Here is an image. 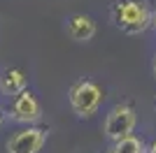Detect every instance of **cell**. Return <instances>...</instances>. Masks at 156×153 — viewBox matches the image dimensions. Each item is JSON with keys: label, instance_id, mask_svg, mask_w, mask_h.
<instances>
[{"label": "cell", "instance_id": "obj_1", "mask_svg": "<svg viewBox=\"0 0 156 153\" xmlns=\"http://www.w3.org/2000/svg\"><path fill=\"white\" fill-rule=\"evenodd\" d=\"M114 23L117 28H121L128 35H137V32H144L151 25V12L147 2L142 0H124V2H117L114 9Z\"/></svg>", "mask_w": 156, "mask_h": 153}, {"label": "cell", "instance_id": "obj_2", "mask_svg": "<svg viewBox=\"0 0 156 153\" xmlns=\"http://www.w3.org/2000/svg\"><path fill=\"white\" fill-rule=\"evenodd\" d=\"M135 123H137L135 109L130 107V104H117V107L110 109V114H107V118H105L103 132H105V137H107L110 141L117 144V141H121V139H126V137L133 134Z\"/></svg>", "mask_w": 156, "mask_h": 153}, {"label": "cell", "instance_id": "obj_3", "mask_svg": "<svg viewBox=\"0 0 156 153\" xmlns=\"http://www.w3.org/2000/svg\"><path fill=\"white\" fill-rule=\"evenodd\" d=\"M103 93L93 81H77L70 88V107L77 116H93L100 107Z\"/></svg>", "mask_w": 156, "mask_h": 153}, {"label": "cell", "instance_id": "obj_4", "mask_svg": "<svg viewBox=\"0 0 156 153\" xmlns=\"http://www.w3.org/2000/svg\"><path fill=\"white\" fill-rule=\"evenodd\" d=\"M47 141L44 127H26L9 137L7 141V153H37Z\"/></svg>", "mask_w": 156, "mask_h": 153}, {"label": "cell", "instance_id": "obj_5", "mask_svg": "<svg viewBox=\"0 0 156 153\" xmlns=\"http://www.w3.org/2000/svg\"><path fill=\"white\" fill-rule=\"evenodd\" d=\"M9 118L16 123H26V125L40 121V102L35 100V95L26 90L19 97H14L12 109H9Z\"/></svg>", "mask_w": 156, "mask_h": 153}, {"label": "cell", "instance_id": "obj_6", "mask_svg": "<svg viewBox=\"0 0 156 153\" xmlns=\"http://www.w3.org/2000/svg\"><path fill=\"white\" fill-rule=\"evenodd\" d=\"M26 72L19 70V67H9V70L2 72L0 76V90L5 93V95H14L19 97L21 93H26Z\"/></svg>", "mask_w": 156, "mask_h": 153}, {"label": "cell", "instance_id": "obj_7", "mask_svg": "<svg viewBox=\"0 0 156 153\" xmlns=\"http://www.w3.org/2000/svg\"><path fill=\"white\" fill-rule=\"evenodd\" d=\"M68 35H70L75 42H89V39L96 35V23H93L89 16H72L68 21Z\"/></svg>", "mask_w": 156, "mask_h": 153}, {"label": "cell", "instance_id": "obj_8", "mask_svg": "<svg viewBox=\"0 0 156 153\" xmlns=\"http://www.w3.org/2000/svg\"><path fill=\"white\" fill-rule=\"evenodd\" d=\"M110 151H112V153H147V144H144L140 137L130 134V137H126V139L117 141Z\"/></svg>", "mask_w": 156, "mask_h": 153}, {"label": "cell", "instance_id": "obj_9", "mask_svg": "<svg viewBox=\"0 0 156 153\" xmlns=\"http://www.w3.org/2000/svg\"><path fill=\"white\" fill-rule=\"evenodd\" d=\"M147 153H156V139H154V141H151L149 146H147Z\"/></svg>", "mask_w": 156, "mask_h": 153}, {"label": "cell", "instance_id": "obj_10", "mask_svg": "<svg viewBox=\"0 0 156 153\" xmlns=\"http://www.w3.org/2000/svg\"><path fill=\"white\" fill-rule=\"evenodd\" d=\"M151 28L156 30V12H151Z\"/></svg>", "mask_w": 156, "mask_h": 153}, {"label": "cell", "instance_id": "obj_11", "mask_svg": "<svg viewBox=\"0 0 156 153\" xmlns=\"http://www.w3.org/2000/svg\"><path fill=\"white\" fill-rule=\"evenodd\" d=\"M151 70H154V74H156V56H154V63H151Z\"/></svg>", "mask_w": 156, "mask_h": 153}, {"label": "cell", "instance_id": "obj_12", "mask_svg": "<svg viewBox=\"0 0 156 153\" xmlns=\"http://www.w3.org/2000/svg\"><path fill=\"white\" fill-rule=\"evenodd\" d=\"M2 123H5V114H2V111H0V125H2Z\"/></svg>", "mask_w": 156, "mask_h": 153}, {"label": "cell", "instance_id": "obj_13", "mask_svg": "<svg viewBox=\"0 0 156 153\" xmlns=\"http://www.w3.org/2000/svg\"><path fill=\"white\" fill-rule=\"evenodd\" d=\"M154 109H156V97H154Z\"/></svg>", "mask_w": 156, "mask_h": 153}]
</instances>
